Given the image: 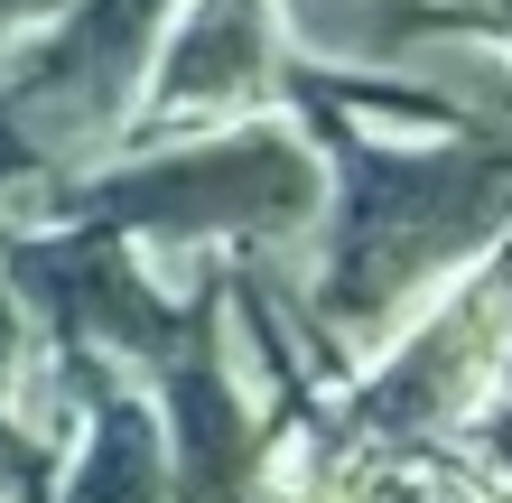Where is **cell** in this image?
<instances>
[{
  "label": "cell",
  "mask_w": 512,
  "mask_h": 503,
  "mask_svg": "<svg viewBox=\"0 0 512 503\" xmlns=\"http://www.w3.org/2000/svg\"><path fill=\"white\" fill-rule=\"evenodd\" d=\"M447 485H457V503H512V476H494V466H447Z\"/></svg>",
  "instance_id": "obj_10"
},
{
  "label": "cell",
  "mask_w": 512,
  "mask_h": 503,
  "mask_svg": "<svg viewBox=\"0 0 512 503\" xmlns=\"http://www.w3.org/2000/svg\"><path fill=\"white\" fill-rule=\"evenodd\" d=\"M503 271L512 261H485L438 289L401 336L345 373L326 420L373 457H457L466 429L503 401Z\"/></svg>",
  "instance_id": "obj_3"
},
{
  "label": "cell",
  "mask_w": 512,
  "mask_h": 503,
  "mask_svg": "<svg viewBox=\"0 0 512 503\" xmlns=\"http://www.w3.org/2000/svg\"><path fill=\"white\" fill-rule=\"evenodd\" d=\"M503 401H512V271H503Z\"/></svg>",
  "instance_id": "obj_12"
},
{
  "label": "cell",
  "mask_w": 512,
  "mask_h": 503,
  "mask_svg": "<svg viewBox=\"0 0 512 503\" xmlns=\"http://www.w3.org/2000/svg\"><path fill=\"white\" fill-rule=\"evenodd\" d=\"M503 19V0H280V47L317 75H401L429 38Z\"/></svg>",
  "instance_id": "obj_5"
},
{
  "label": "cell",
  "mask_w": 512,
  "mask_h": 503,
  "mask_svg": "<svg viewBox=\"0 0 512 503\" xmlns=\"http://www.w3.org/2000/svg\"><path fill=\"white\" fill-rule=\"evenodd\" d=\"M56 10H66V0H0V47H10V38H28V28H47Z\"/></svg>",
  "instance_id": "obj_11"
},
{
  "label": "cell",
  "mask_w": 512,
  "mask_h": 503,
  "mask_svg": "<svg viewBox=\"0 0 512 503\" xmlns=\"http://www.w3.org/2000/svg\"><path fill=\"white\" fill-rule=\"evenodd\" d=\"M326 503H457V485H447L438 466H419V457H373V448H354Z\"/></svg>",
  "instance_id": "obj_8"
},
{
  "label": "cell",
  "mask_w": 512,
  "mask_h": 503,
  "mask_svg": "<svg viewBox=\"0 0 512 503\" xmlns=\"http://www.w3.org/2000/svg\"><path fill=\"white\" fill-rule=\"evenodd\" d=\"M503 10H512V0H503Z\"/></svg>",
  "instance_id": "obj_13"
},
{
  "label": "cell",
  "mask_w": 512,
  "mask_h": 503,
  "mask_svg": "<svg viewBox=\"0 0 512 503\" xmlns=\"http://www.w3.org/2000/svg\"><path fill=\"white\" fill-rule=\"evenodd\" d=\"M326 150V224L317 243L270 261L326 373H354L391 345L438 289L485 271L512 233V150L503 140H317Z\"/></svg>",
  "instance_id": "obj_1"
},
{
  "label": "cell",
  "mask_w": 512,
  "mask_h": 503,
  "mask_svg": "<svg viewBox=\"0 0 512 503\" xmlns=\"http://www.w3.org/2000/svg\"><path fill=\"white\" fill-rule=\"evenodd\" d=\"M177 0H66L47 28L0 47V168H94L131 140L149 56Z\"/></svg>",
  "instance_id": "obj_2"
},
{
  "label": "cell",
  "mask_w": 512,
  "mask_h": 503,
  "mask_svg": "<svg viewBox=\"0 0 512 503\" xmlns=\"http://www.w3.org/2000/svg\"><path fill=\"white\" fill-rule=\"evenodd\" d=\"M466 457H475V466H494V476H512V401H494L485 420L466 429Z\"/></svg>",
  "instance_id": "obj_9"
},
{
  "label": "cell",
  "mask_w": 512,
  "mask_h": 503,
  "mask_svg": "<svg viewBox=\"0 0 512 503\" xmlns=\"http://www.w3.org/2000/svg\"><path fill=\"white\" fill-rule=\"evenodd\" d=\"M38 345L47 336L28 327V308L0 289V503H38L47 476H56V457L19 429V382H28V364H38Z\"/></svg>",
  "instance_id": "obj_7"
},
{
  "label": "cell",
  "mask_w": 512,
  "mask_h": 503,
  "mask_svg": "<svg viewBox=\"0 0 512 503\" xmlns=\"http://www.w3.org/2000/svg\"><path fill=\"white\" fill-rule=\"evenodd\" d=\"M38 503H177L168 438H159V410H149L140 382L94 364V382H84V420H75L66 448H56V476H47Z\"/></svg>",
  "instance_id": "obj_6"
},
{
  "label": "cell",
  "mask_w": 512,
  "mask_h": 503,
  "mask_svg": "<svg viewBox=\"0 0 512 503\" xmlns=\"http://www.w3.org/2000/svg\"><path fill=\"white\" fill-rule=\"evenodd\" d=\"M289 84V47H280V0H177L159 56H149L131 140H187V131H224L280 103Z\"/></svg>",
  "instance_id": "obj_4"
}]
</instances>
